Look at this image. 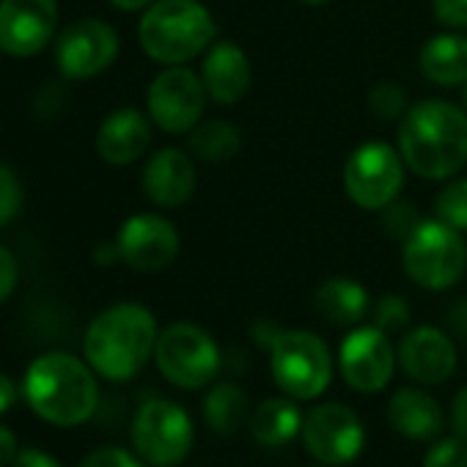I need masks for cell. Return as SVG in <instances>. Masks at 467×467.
<instances>
[{
    "mask_svg": "<svg viewBox=\"0 0 467 467\" xmlns=\"http://www.w3.org/2000/svg\"><path fill=\"white\" fill-rule=\"evenodd\" d=\"M132 442L149 464L176 467L192 448V420L176 401L149 399L132 420Z\"/></svg>",
    "mask_w": 467,
    "mask_h": 467,
    "instance_id": "obj_9",
    "label": "cell"
},
{
    "mask_svg": "<svg viewBox=\"0 0 467 467\" xmlns=\"http://www.w3.org/2000/svg\"><path fill=\"white\" fill-rule=\"evenodd\" d=\"M138 42L151 61L184 67L217 42V23L201 0H154L143 9Z\"/></svg>",
    "mask_w": 467,
    "mask_h": 467,
    "instance_id": "obj_4",
    "label": "cell"
},
{
    "mask_svg": "<svg viewBox=\"0 0 467 467\" xmlns=\"http://www.w3.org/2000/svg\"><path fill=\"white\" fill-rule=\"evenodd\" d=\"M434 217L456 231H467V179H451L434 198Z\"/></svg>",
    "mask_w": 467,
    "mask_h": 467,
    "instance_id": "obj_26",
    "label": "cell"
},
{
    "mask_svg": "<svg viewBox=\"0 0 467 467\" xmlns=\"http://www.w3.org/2000/svg\"><path fill=\"white\" fill-rule=\"evenodd\" d=\"M303 412L292 399H267L251 412V434L265 448H284L303 431Z\"/></svg>",
    "mask_w": 467,
    "mask_h": 467,
    "instance_id": "obj_23",
    "label": "cell"
},
{
    "mask_svg": "<svg viewBox=\"0 0 467 467\" xmlns=\"http://www.w3.org/2000/svg\"><path fill=\"white\" fill-rule=\"evenodd\" d=\"M420 75L434 86H467V36L462 34H437L431 36L418 56Z\"/></svg>",
    "mask_w": 467,
    "mask_h": 467,
    "instance_id": "obj_21",
    "label": "cell"
},
{
    "mask_svg": "<svg viewBox=\"0 0 467 467\" xmlns=\"http://www.w3.org/2000/svg\"><path fill=\"white\" fill-rule=\"evenodd\" d=\"M434 20L445 28H467V0H431Z\"/></svg>",
    "mask_w": 467,
    "mask_h": 467,
    "instance_id": "obj_32",
    "label": "cell"
},
{
    "mask_svg": "<svg viewBox=\"0 0 467 467\" xmlns=\"http://www.w3.org/2000/svg\"><path fill=\"white\" fill-rule=\"evenodd\" d=\"M317 311L327 325L355 327L371 311V300L363 284L352 278H327L314 295Z\"/></svg>",
    "mask_w": 467,
    "mask_h": 467,
    "instance_id": "obj_22",
    "label": "cell"
},
{
    "mask_svg": "<svg viewBox=\"0 0 467 467\" xmlns=\"http://www.w3.org/2000/svg\"><path fill=\"white\" fill-rule=\"evenodd\" d=\"M401 267L407 278L426 292L456 286L467 273V245L462 231L451 228L440 217L418 220L404 237Z\"/></svg>",
    "mask_w": 467,
    "mask_h": 467,
    "instance_id": "obj_5",
    "label": "cell"
},
{
    "mask_svg": "<svg viewBox=\"0 0 467 467\" xmlns=\"http://www.w3.org/2000/svg\"><path fill=\"white\" fill-rule=\"evenodd\" d=\"M154 360L160 374L182 390L206 388L220 374L223 363L217 341L192 322L168 325L157 336Z\"/></svg>",
    "mask_w": 467,
    "mask_h": 467,
    "instance_id": "obj_7",
    "label": "cell"
},
{
    "mask_svg": "<svg viewBox=\"0 0 467 467\" xmlns=\"http://www.w3.org/2000/svg\"><path fill=\"white\" fill-rule=\"evenodd\" d=\"M448 327H451L456 336L467 338V297H464V300H456V303L448 308Z\"/></svg>",
    "mask_w": 467,
    "mask_h": 467,
    "instance_id": "obj_36",
    "label": "cell"
},
{
    "mask_svg": "<svg viewBox=\"0 0 467 467\" xmlns=\"http://www.w3.org/2000/svg\"><path fill=\"white\" fill-rule=\"evenodd\" d=\"M423 467H467V440L459 434L437 437L423 453Z\"/></svg>",
    "mask_w": 467,
    "mask_h": 467,
    "instance_id": "obj_29",
    "label": "cell"
},
{
    "mask_svg": "<svg viewBox=\"0 0 467 467\" xmlns=\"http://www.w3.org/2000/svg\"><path fill=\"white\" fill-rule=\"evenodd\" d=\"M15 399H17V388H15V382L0 371V415H4L12 404H15Z\"/></svg>",
    "mask_w": 467,
    "mask_h": 467,
    "instance_id": "obj_38",
    "label": "cell"
},
{
    "mask_svg": "<svg viewBox=\"0 0 467 467\" xmlns=\"http://www.w3.org/2000/svg\"><path fill=\"white\" fill-rule=\"evenodd\" d=\"M201 80L217 105H237L251 91V58L237 42L217 39L203 53Z\"/></svg>",
    "mask_w": 467,
    "mask_h": 467,
    "instance_id": "obj_17",
    "label": "cell"
},
{
    "mask_svg": "<svg viewBox=\"0 0 467 467\" xmlns=\"http://www.w3.org/2000/svg\"><path fill=\"white\" fill-rule=\"evenodd\" d=\"M58 31L56 0H4L0 4V50L31 58L42 53Z\"/></svg>",
    "mask_w": 467,
    "mask_h": 467,
    "instance_id": "obj_15",
    "label": "cell"
},
{
    "mask_svg": "<svg viewBox=\"0 0 467 467\" xmlns=\"http://www.w3.org/2000/svg\"><path fill=\"white\" fill-rule=\"evenodd\" d=\"M206 97L201 75L187 67H168L149 86V119L168 135H190L201 124Z\"/></svg>",
    "mask_w": 467,
    "mask_h": 467,
    "instance_id": "obj_10",
    "label": "cell"
},
{
    "mask_svg": "<svg viewBox=\"0 0 467 467\" xmlns=\"http://www.w3.org/2000/svg\"><path fill=\"white\" fill-rule=\"evenodd\" d=\"M396 360L399 352L393 349L390 336L377 325L349 330L338 349L341 377L358 393H379L388 388L396 371Z\"/></svg>",
    "mask_w": 467,
    "mask_h": 467,
    "instance_id": "obj_12",
    "label": "cell"
},
{
    "mask_svg": "<svg viewBox=\"0 0 467 467\" xmlns=\"http://www.w3.org/2000/svg\"><path fill=\"white\" fill-rule=\"evenodd\" d=\"M399 151L420 179H453L467 165V110L448 99L410 105L399 121Z\"/></svg>",
    "mask_w": 467,
    "mask_h": 467,
    "instance_id": "obj_1",
    "label": "cell"
},
{
    "mask_svg": "<svg viewBox=\"0 0 467 467\" xmlns=\"http://www.w3.org/2000/svg\"><path fill=\"white\" fill-rule=\"evenodd\" d=\"M195 162L182 149H160L143 168V190L162 209L184 206L195 192Z\"/></svg>",
    "mask_w": 467,
    "mask_h": 467,
    "instance_id": "obj_18",
    "label": "cell"
},
{
    "mask_svg": "<svg viewBox=\"0 0 467 467\" xmlns=\"http://www.w3.org/2000/svg\"><path fill=\"white\" fill-rule=\"evenodd\" d=\"M399 366L420 385H440L456 371V347L440 327L420 325L404 333L399 344Z\"/></svg>",
    "mask_w": 467,
    "mask_h": 467,
    "instance_id": "obj_16",
    "label": "cell"
},
{
    "mask_svg": "<svg viewBox=\"0 0 467 467\" xmlns=\"http://www.w3.org/2000/svg\"><path fill=\"white\" fill-rule=\"evenodd\" d=\"M371 317H374V325L382 330V333H401L410 327V306L401 295H382L377 300V306L371 308Z\"/></svg>",
    "mask_w": 467,
    "mask_h": 467,
    "instance_id": "obj_28",
    "label": "cell"
},
{
    "mask_svg": "<svg viewBox=\"0 0 467 467\" xmlns=\"http://www.w3.org/2000/svg\"><path fill=\"white\" fill-rule=\"evenodd\" d=\"M80 467H143L140 459H135L130 451L124 448H116V445H105V448H97L91 451Z\"/></svg>",
    "mask_w": 467,
    "mask_h": 467,
    "instance_id": "obj_31",
    "label": "cell"
},
{
    "mask_svg": "<svg viewBox=\"0 0 467 467\" xmlns=\"http://www.w3.org/2000/svg\"><path fill=\"white\" fill-rule=\"evenodd\" d=\"M303 445L308 453L330 467L349 464L363 453L366 429L358 412L341 401H327L314 407L303 420Z\"/></svg>",
    "mask_w": 467,
    "mask_h": 467,
    "instance_id": "obj_11",
    "label": "cell"
},
{
    "mask_svg": "<svg viewBox=\"0 0 467 467\" xmlns=\"http://www.w3.org/2000/svg\"><path fill=\"white\" fill-rule=\"evenodd\" d=\"M17 278H20V270H17L15 254L0 245V303L17 289Z\"/></svg>",
    "mask_w": 467,
    "mask_h": 467,
    "instance_id": "obj_33",
    "label": "cell"
},
{
    "mask_svg": "<svg viewBox=\"0 0 467 467\" xmlns=\"http://www.w3.org/2000/svg\"><path fill=\"white\" fill-rule=\"evenodd\" d=\"M9 467H61V464L50 453L36 451V448H28V451H20L17 459Z\"/></svg>",
    "mask_w": 467,
    "mask_h": 467,
    "instance_id": "obj_35",
    "label": "cell"
},
{
    "mask_svg": "<svg viewBox=\"0 0 467 467\" xmlns=\"http://www.w3.org/2000/svg\"><path fill=\"white\" fill-rule=\"evenodd\" d=\"M203 420L220 437L237 434L251 420L248 393L237 382H217L203 396Z\"/></svg>",
    "mask_w": 467,
    "mask_h": 467,
    "instance_id": "obj_24",
    "label": "cell"
},
{
    "mask_svg": "<svg viewBox=\"0 0 467 467\" xmlns=\"http://www.w3.org/2000/svg\"><path fill=\"white\" fill-rule=\"evenodd\" d=\"M344 190L366 212H382L404 190V157L385 140L360 143L344 165Z\"/></svg>",
    "mask_w": 467,
    "mask_h": 467,
    "instance_id": "obj_8",
    "label": "cell"
},
{
    "mask_svg": "<svg viewBox=\"0 0 467 467\" xmlns=\"http://www.w3.org/2000/svg\"><path fill=\"white\" fill-rule=\"evenodd\" d=\"M190 154L201 162H228L240 154L243 149V135L240 127L231 124L225 119H212V121H201L190 138H187Z\"/></svg>",
    "mask_w": 467,
    "mask_h": 467,
    "instance_id": "obj_25",
    "label": "cell"
},
{
    "mask_svg": "<svg viewBox=\"0 0 467 467\" xmlns=\"http://www.w3.org/2000/svg\"><path fill=\"white\" fill-rule=\"evenodd\" d=\"M149 143L151 121L138 108L113 110L97 132V151L110 165H132L146 154Z\"/></svg>",
    "mask_w": 467,
    "mask_h": 467,
    "instance_id": "obj_19",
    "label": "cell"
},
{
    "mask_svg": "<svg viewBox=\"0 0 467 467\" xmlns=\"http://www.w3.org/2000/svg\"><path fill=\"white\" fill-rule=\"evenodd\" d=\"M17 437L6 426H0V467H9L17 459Z\"/></svg>",
    "mask_w": 467,
    "mask_h": 467,
    "instance_id": "obj_37",
    "label": "cell"
},
{
    "mask_svg": "<svg viewBox=\"0 0 467 467\" xmlns=\"http://www.w3.org/2000/svg\"><path fill=\"white\" fill-rule=\"evenodd\" d=\"M157 336V319L146 306L119 303L94 317L83 338V352L97 374L110 382H127L154 355Z\"/></svg>",
    "mask_w": 467,
    "mask_h": 467,
    "instance_id": "obj_2",
    "label": "cell"
},
{
    "mask_svg": "<svg viewBox=\"0 0 467 467\" xmlns=\"http://www.w3.org/2000/svg\"><path fill=\"white\" fill-rule=\"evenodd\" d=\"M325 467H330V464H325Z\"/></svg>",
    "mask_w": 467,
    "mask_h": 467,
    "instance_id": "obj_43",
    "label": "cell"
},
{
    "mask_svg": "<svg viewBox=\"0 0 467 467\" xmlns=\"http://www.w3.org/2000/svg\"><path fill=\"white\" fill-rule=\"evenodd\" d=\"M368 110L382 121H401V116L410 110L404 88L399 83H377L368 91Z\"/></svg>",
    "mask_w": 467,
    "mask_h": 467,
    "instance_id": "obj_27",
    "label": "cell"
},
{
    "mask_svg": "<svg viewBox=\"0 0 467 467\" xmlns=\"http://www.w3.org/2000/svg\"><path fill=\"white\" fill-rule=\"evenodd\" d=\"M275 385L295 401L319 399L333 379V355L311 330H278L270 344Z\"/></svg>",
    "mask_w": 467,
    "mask_h": 467,
    "instance_id": "obj_6",
    "label": "cell"
},
{
    "mask_svg": "<svg viewBox=\"0 0 467 467\" xmlns=\"http://www.w3.org/2000/svg\"><path fill=\"white\" fill-rule=\"evenodd\" d=\"M388 420L393 431L407 440H434L442 431V410L437 399L420 388H401L388 401Z\"/></svg>",
    "mask_w": 467,
    "mask_h": 467,
    "instance_id": "obj_20",
    "label": "cell"
},
{
    "mask_svg": "<svg viewBox=\"0 0 467 467\" xmlns=\"http://www.w3.org/2000/svg\"><path fill=\"white\" fill-rule=\"evenodd\" d=\"M23 206V187L6 165H0V225H6L17 217Z\"/></svg>",
    "mask_w": 467,
    "mask_h": 467,
    "instance_id": "obj_30",
    "label": "cell"
},
{
    "mask_svg": "<svg viewBox=\"0 0 467 467\" xmlns=\"http://www.w3.org/2000/svg\"><path fill=\"white\" fill-rule=\"evenodd\" d=\"M26 399L39 418L56 426L86 423L99 404L94 371L69 352H47L26 371Z\"/></svg>",
    "mask_w": 467,
    "mask_h": 467,
    "instance_id": "obj_3",
    "label": "cell"
},
{
    "mask_svg": "<svg viewBox=\"0 0 467 467\" xmlns=\"http://www.w3.org/2000/svg\"><path fill=\"white\" fill-rule=\"evenodd\" d=\"M300 4H306V6H325V4H330V0H300Z\"/></svg>",
    "mask_w": 467,
    "mask_h": 467,
    "instance_id": "obj_41",
    "label": "cell"
},
{
    "mask_svg": "<svg viewBox=\"0 0 467 467\" xmlns=\"http://www.w3.org/2000/svg\"><path fill=\"white\" fill-rule=\"evenodd\" d=\"M154 0H110V6L121 9V12H140V9H149Z\"/></svg>",
    "mask_w": 467,
    "mask_h": 467,
    "instance_id": "obj_40",
    "label": "cell"
},
{
    "mask_svg": "<svg viewBox=\"0 0 467 467\" xmlns=\"http://www.w3.org/2000/svg\"><path fill=\"white\" fill-rule=\"evenodd\" d=\"M464 110H467V86H464Z\"/></svg>",
    "mask_w": 467,
    "mask_h": 467,
    "instance_id": "obj_42",
    "label": "cell"
},
{
    "mask_svg": "<svg viewBox=\"0 0 467 467\" xmlns=\"http://www.w3.org/2000/svg\"><path fill=\"white\" fill-rule=\"evenodd\" d=\"M451 426L453 431L467 440V388H462L453 399V407H451Z\"/></svg>",
    "mask_w": 467,
    "mask_h": 467,
    "instance_id": "obj_34",
    "label": "cell"
},
{
    "mask_svg": "<svg viewBox=\"0 0 467 467\" xmlns=\"http://www.w3.org/2000/svg\"><path fill=\"white\" fill-rule=\"evenodd\" d=\"M119 256L138 273H160L171 267L179 256V231L171 220L140 212L124 220L116 234Z\"/></svg>",
    "mask_w": 467,
    "mask_h": 467,
    "instance_id": "obj_14",
    "label": "cell"
},
{
    "mask_svg": "<svg viewBox=\"0 0 467 467\" xmlns=\"http://www.w3.org/2000/svg\"><path fill=\"white\" fill-rule=\"evenodd\" d=\"M94 259H97L102 267H110L113 262H119V259H121V256H119V245H116V243H102V245L97 248Z\"/></svg>",
    "mask_w": 467,
    "mask_h": 467,
    "instance_id": "obj_39",
    "label": "cell"
},
{
    "mask_svg": "<svg viewBox=\"0 0 467 467\" xmlns=\"http://www.w3.org/2000/svg\"><path fill=\"white\" fill-rule=\"evenodd\" d=\"M119 58V34L102 20H80L58 34L56 64L69 80H88Z\"/></svg>",
    "mask_w": 467,
    "mask_h": 467,
    "instance_id": "obj_13",
    "label": "cell"
}]
</instances>
